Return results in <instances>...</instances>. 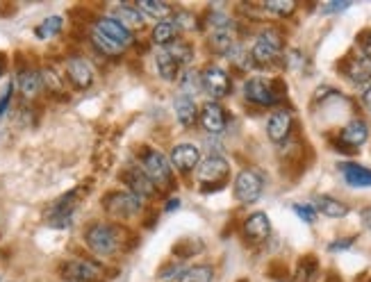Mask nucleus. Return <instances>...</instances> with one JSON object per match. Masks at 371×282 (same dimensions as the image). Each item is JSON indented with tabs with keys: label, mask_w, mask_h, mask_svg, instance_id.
Masks as SVG:
<instances>
[{
	"label": "nucleus",
	"mask_w": 371,
	"mask_h": 282,
	"mask_svg": "<svg viewBox=\"0 0 371 282\" xmlns=\"http://www.w3.org/2000/svg\"><path fill=\"white\" fill-rule=\"evenodd\" d=\"M123 239L126 233L119 226L112 224H91L84 233V242H87L89 249L103 255V258H109V255H116L121 249H123Z\"/></svg>",
	"instance_id": "f257e3e1"
},
{
	"label": "nucleus",
	"mask_w": 371,
	"mask_h": 282,
	"mask_svg": "<svg viewBox=\"0 0 371 282\" xmlns=\"http://www.w3.org/2000/svg\"><path fill=\"white\" fill-rule=\"evenodd\" d=\"M228 175H230V164L226 162V157L219 155V152H210V155L201 159V164H198V180L203 182V191L221 189Z\"/></svg>",
	"instance_id": "f03ea898"
},
{
	"label": "nucleus",
	"mask_w": 371,
	"mask_h": 282,
	"mask_svg": "<svg viewBox=\"0 0 371 282\" xmlns=\"http://www.w3.org/2000/svg\"><path fill=\"white\" fill-rule=\"evenodd\" d=\"M282 37H280V32L278 30H264L260 32V37L255 39V44L253 48L248 50V55H251L253 59V66H269L273 64L275 59H278L282 53Z\"/></svg>",
	"instance_id": "7ed1b4c3"
},
{
	"label": "nucleus",
	"mask_w": 371,
	"mask_h": 282,
	"mask_svg": "<svg viewBox=\"0 0 371 282\" xmlns=\"http://www.w3.org/2000/svg\"><path fill=\"white\" fill-rule=\"evenodd\" d=\"M144 173L155 185V189H169L174 180H171V162L158 150H146L142 157Z\"/></svg>",
	"instance_id": "20e7f679"
},
{
	"label": "nucleus",
	"mask_w": 371,
	"mask_h": 282,
	"mask_svg": "<svg viewBox=\"0 0 371 282\" xmlns=\"http://www.w3.org/2000/svg\"><path fill=\"white\" fill-rule=\"evenodd\" d=\"M275 87H278V82H271L264 78H251L244 82V96L248 102H253V105L271 107L280 102V89H275Z\"/></svg>",
	"instance_id": "39448f33"
},
{
	"label": "nucleus",
	"mask_w": 371,
	"mask_h": 282,
	"mask_svg": "<svg viewBox=\"0 0 371 282\" xmlns=\"http://www.w3.org/2000/svg\"><path fill=\"white\" fill-rule=\"evenodd\" d=\"M142 198L130 191H114L105 198V212L114 219H132L142 214Z\"/></svg>",
	"instance_id": "423d86ee"
},
{
	"label": "nucleus",
	"mask_w": 371,
	"mask_h": 282,
	"mask_svg": "<svg viewBox=\"0 0 371 282\" xmlns=\"http://www.w3.org/2000/svg\"><path fill=\"white\" fill-rule=\"evenodd\" d=\"M201 84H203V91L208 93L214 102L226 98L228 93L232 91L230 75L223 71L221 66H205L203 73H201Z\"/></svg>",
	"instance_id": "0eeeda50"
},
{
	"label": "nucleus",
	"mask_w": 371,
	"mask_h": 282,
	"mask_svg": "<svg viewBox=\"0 0 371 282\" xmlns=\"http://www.w3.org/2000/svg\"><path fill=\"white\" fill-rule=\"evenodd\" d=\"M264 178L255 169H244L235 180V198L239 203H255L262 196Z\"/></svg>",
	"instance_id": "6e6552de"
},
{
	"label": "nucleus",
	"mask_w": 371,
	"mask_h": 282,
	"mask_svg": "<svg viewBox=\"0 0 371 282\" xmlns=\"http://www.w3.org/2000/svg\"><path fill=\"white\" fill-rule=\"evenodd\" d=\"M66 75L68 80H71V84L75 89H89L93 84V78H96V73H93V66L89 59L84 57H71L66 62Z\"/></svg>",
	"instance_id": "1a4fd4ad"
},
{
	"label": "nucleus",
	"mask_w": 371,
	"mask_h": 282,
	"mask_svg": "<svg viewBox=\"0 0 371 282\" xmlns=\"http://www.w3.org/2000/svg\"><path fill=\"white\" fill-rule=\"evenodd\" d=\"M66 282H93L100 276V267L91 260H71L62 267Z\"/></svg>",
	"instance_id": "9d476101"
},
{
	"label": "nucleus",
	"mask_w": 371,
	"mask_h": 282,
	"mask_svg": "<svg viewBox=\"0 0 371 282\" xmlns=\"http://www.w3.org/2000/svg\"><path fill=\"white\" fill-rule=\"evenodd\" d=\"M201 125L205 127V132L210 134H221L228 125V114L219 102L208 100L201 107Z\"/></svg>",
	"instance_id": "9b49d317"
},
{
	"label": "nucleus",
	"mask_w": 371,
	"mask_h": 282,
	"mask_svg": "<svg viewBox=\"0 0 371 282\" xmlns=\"http://www.w3.org/2000/svg\"><path fill=\"white\" fill-rule=\"evenodd\" d=\"M75 196L77 191H71V194H66L62 196L53 207H50L48 212V224L53 226V228H66V226H71V221H73V212H75Z\"/></svg>",
	"instance_id": "f8f14e48"
},
{
	"label": "nucleus",
	"mask_w": 371,
	"mask_h": 282,
	"mask_svg": "<svg viewBox=\"0 0 371 282\" xmlns=\"http://www.w3.org/2000/svg\"><path fill=\"white\" fill-rule=\"evenodd\" d=\"M292 123H294V114L289 109H278L269 116L266 121V134L273 143H282L292 132Z\"/></svg>",
	"instance_id": "ddd939ff"
},
{
	"label": "nucleus",
	"mask_w": 371,
	"mask_h": 282,
	"mask_svg": "<svg viewBox=\"0 0 371 282\" xmlns=\"http://www.w3.org/2000/svg\"><path fill=\"white\" fill-rule=\"evenodd\" d=\"M93 30L100 32L103 37L112 39L114 44H119L121 48H128L135 41V34L128 32L123 25H121L116 19H98L96 25H93Z\"/></svg>",
	"instance_id": "4468645a"
},
{
	"label": "nucleus",
	"mask_w": 371,
	"mask_h": 282,
	"mask_svg": "<svg viewBox=\"0 0 371 282\" xmlns=\"http://www.w3.org/2000/svg\"><path fill=\"white\" fill-rule=\"evenodd\" d=\"M171 164L178 171H183V173H189V171H194L201 164V150L192 146V143H180V146L171 150Z\"/></svg>",
	"instance_id": "2eb2a0df"
},
{
	"label": "nucleus",
	"mask_w": 371,
	"mask_h": 282,
	"mask_svg": "<svg viewBox=\"0 0 371 282\" xmlns=\"http://www.w3.org/2000/svg\"><path fill=\"white\" fill-rule=\"evenodd\" d=\"M269 235H271V224L264 212H255V214H251L244 221V237L251 244H260Z\"/></svg>",
	"instance_id": "dca6fc26"
},
{
	"label": "nucleus",
	"mask_w": 371,
	"mask_h": 282,
	"mask_svg": "<svg viewBox=\"0 0 371 282\" xmlns=\"http://www.w3.org/2000/svg\"><path fill=\"white\" fill-rule=\"evenodd\" d=\"M367 139H369V125L367 121H362V118H353V121H349L340 132V141L347 143L349 150L360 148Z\"/></svg>",
	"instance_id": "f3484780"
},
{
	"label": "nucleus",
	"mask_w": 371,
	"mask_h": 282,
	"mask_svg": "<svg viewBox=\"0 0 371 282\" xmlns=\"http://www.w3.org/2000/svg\"><path fill=\"white\" fill-rule=\"evenodd\" d=\"M123 180L128 185V189H130V194H135L137 198H151V196H155V185L149 180V175L144 173V171L139 169H130L123 173Z\"/></svg>",
	"instance_id": "a211bd4d"
},
{
	"label": "nucleus",
	"mask_w": 371,
	"mask_h": 282,
	"mask_svg": "<svg viewBox=\"0 0 371 282\" xmlns=\"http://www.w3.org/2000/svg\"><path fill=\"white\" fill-rule=\"evenodd\" d=\"M344 75L353 82V84H367L371 82V59L365 57H349L344 62Z\"/></svg>",
	"instance_id": "6ab92c4d"
},
{
	"label": "nucleus",
	"mask_w": 371,
	"mask_h": 282,
	"mask_svg": "<svg viewBox=\"0 0 371 282\" xmlns=\"http://www.w3.org/2000/svg\"><path fill=\"white\" fill-rule=\"evenodd\" d=\"M344 182L349 187H358V189H365V187H371V169H365L356 164V162H344L340 166Z\"/></svg>",
	"instance_id": "aec40b11"
},
{
	"label": "nucleus",
	"mask_w": 371,
	"mask_h": 282,
	"mask_svg": "<svg viewBox=\"0 0 371 282\" xmlns=\"http://www.w3.org/2000/svg\"><path fill=\"white\" fill-rule=\"evenodd\" d=\"M174 107H176V118H178V123L183 125V127H192L196 123V118H198V107H196V100L194 98H189V96H180L174 100Z\"/></svg>",
	"instance_id": "412c9836"
},
{
	"label": "nucleus",
	"mask_w": 371,
	"mask_h": 282,
	"mask_svg": "<svg viewBox=\"0 0 371 282\" xmlns=\"http://www.w3.org/2000/svg\"><path fill=\"white\" fill-rule=\"evenodd\" d=\"M16 87L21 89L25 98H34L37 93L44 89V82H41V73L34 71V68H25L16 78Z\"/></svg>",
	"instance_id": "4be33fe9"
},
{
	"label": "nucleus",
	"mask_w": 371,
	"mask_h": 282,
	"mask_svg": "<svg viewBox=\"0 0 371 282\" xmlns=\"http://www.w3.org/2000/svg\"><path fill=\"white\" fill-rule=\"evenodd\" d=\"M155 68H158L160 78L167 82L178 80V75H180V64L169 55V50H158V53H155Z\"/></svg>",
	"instance_id": "5701e85b"
},
{
	"label": "nucleus",
	"mask_w": 371,
	"mask_h": 282,
	"mask_svg": "<svg viewBox=\"0 0 371 282\" xmlns=\"http://www.w3.org/2000/svg\"><path fill=\"white\" fill-rule=\"evenodd\" d=\"M315 210L321 212L328 219H344L349 214V205L335 201L331 196H319V198H315Z\"/></svg>",
	"instance_id": "b1692460"
},
{
	"label": "nucleus",
	"mask_w": 371,
	"mask_h": 282,
	"mask_svg": "<svg viewBox=\"0 0 371 282\" xmlns=\"http://www.w3.org/2000/svg\"><path fill=\"white\" fill-rule=\"evenodd\" d=\"M116 21L123 25L128 32H135V30H142L144 28V14L137 10V7H130V5L119 7Z\"/></svg>",
	"instance_id": "393cba45"
},
{
	"label": "nucleus",
	"mask_w": 371,
	"mask_h": 282,
	"mask_svg": "<svg viewBox=\"0 0 371 282\" xmlns=\"http://www.w3.org/2000/svg\"><path fill=\"white\" fill-rule=\"evenodd\" d=\"M178 87H180V91H183V96L194 98L196 93L203 89L201 73H196V71H192V68H187V71H183V73L178 75Z\"/></svg>",
	"instance_id": "a878e982"
},
{
	"label": "nucleus",
	"mask_w": 371,
	"mask_h": 282,
	"mask_svg": "<svg viewBox=\"0 0 371 282\" xmlns=\"http://www.w3.org/2000/svg\"><path fill=\"white\" fill-rule=\"evenodd\" d=\"M176 34H178V30H176L174 23H171V21H160L153 28L151 39L158 46H169V44H174V41H176Z\"/></svg>",
	"instance_id": "bb28decb"
},
{
	"label": "nucleus",
	"mask_w": 371,
	"mask_h": 282,
	"mask_svg": "<svg viewBox=\"0 0 371 282\" xmlns=\"http://www.w3.org/2000/svg\"><path fill=\"white\" fill-rule=\"evenodd\" d=\"M232 32H235V28H228V30H214V32L210 34V44H212V48L226 55L228 50L237 44V41H235V34H232Z\"/></svg>",
	"instance_id": "cd10ccee"
},
{
	"label": "nucleus",
	"mask_w": 371,
	"mask_h": 282,
	"mask_svg": "<svg viewBox=\"0 0 371 282\" xmlns=\"http://www.w3.org/2000/svg\"><path fill=\"white\" fill-rule=\"evenodd\" d=\"M62 25H64V19L62 16H48V19H44L39 25H37V30H34V34H37V39H50V37H55V34H59V30H62Z\"/></svg>",
	"instance_id": "c85d7f7f"
},
{
	"label": "nucleus",
	"mask_w": 371,
	"mask_h": 282,
	"mask_svg": "<svg viewBox=\"0 0 371 282\" xmlns=\"http://www.w3.org/2000/svg\"><path fill=\"white\" fill-rule=\"evenodd\" d=\"M169 55L176 59L178 64H189L194 59V46L189 44V41L183 39H176L174 44H169Z\"/></svg>",
	"instance_id": "c756f323"
},
{
	"label": "nucleus",
	"mask_w": 371,
	"mask_h": 282,
	"mask_svg": "<svg viewBox=\"0 0 371 282\" xmlns=\"http://www.w3.org/2000/svg\"><path fill=\"white\" fill-rule=\"evenodd\" d=\"M91 41H93V46L100 50V53H105V55H109V57H119V55L126 50V48H121L119 44H114L112 39L103 37V34L96 32V30H91Z\"/></svg>",
	"instance_id": "7c9ffc66"
},
{
	"label": "nucleus",
	"mask_w": 371,
	"mask_h": 282,
	"mask_svg": "<svg viewBox=\"0 0 371 282\" xmlns=\"http://www.w3.org/2000/svg\"><path fill=\"white\" fill-rule=\"evenodd\" d=\"M144 16H153V19H164L169 14V5L167 3H155V0H139L135 5Z\"/></svg>",
	"instance_id": "2f4dec72"
},
{
	"label": "nucleus",
	"mask_w": 371,
	"mask_h": 282,
	"mask_svg": "<svg viewBox=\"0 0 371 282\" xmlns=\"http://www.w3.org/2000/svg\"><path fill=\"white\" fill-rule=\"evenodd\" d=\"M212 278H214L212 267H192L183 271L178 282H212Z\"/></svg>",
	"instance_id": "473e14b6"
},
{
	"label": "nucleus",
	"mask_w": 371,
	"mask_h": 282,
	"mask_svg": "<svg viewBox=\"0 0 371 282\" xmlns=\"http://www.w3.org/2000/svg\"><path fill=\"white\" fill-rule=\"evenodd\" d=\"M264 10L271 12L275 16H292L296 10V3H292V0H273V3H264Z\"/></svg>",
	"instance_id": "72a5a7b5"
},
{
	"label": "nucleus",
	"mask_w": 371,
	"mask_h": 282,
	"mask_svg": "<svg viewBox=\"0 0 371 282\" xmlns=\"http://www.w3.org/2000/svg\"><path fill=\"white\" fill-rule=\"evenodd\" d=\"M315 278H317V262L312 258H305L298 264L296 282H315Z\"/></svg>",
	"instance_id": "f704fd0d"
},
{
	"label": "nucleus",
	"mask_w": 371,
	"mask_h": 282,
	"mask_svg": "<svg viewBox=\"0 0 371 282\" xmlns=\"http://www.w3.org/2000/svg\"><path fill=\"white\" fill-rule=\"evenodd\" d=\"M41 82H44V87L50 89V91H62L64 84H62V78H59V73L55 68H44L41 71Z\"/></svg>",
	"instance_id": "c9c22d12"
},
{
	"label": "nucleus",
	"mask_w": 371,
	"mask_h": 282,
	"mask_svg": "<svg viewBox=\"0 0 371 282\" xmlns=\"http://www.w3.org/2000/svg\"><path fill=\"white\" fill-rule=\"evenodd\" d=\"M292 210H294L296 217H298L301 221H305V224H315V221H317L315 205H310V203H296V205H292Z\"/></svg>",
	"instance_id": "e433bc0d"
},
{
	"label": "nucleus",
	"mask_w": 371,
	"mask_h": 282,
	"mask_svg": "<svg viewBox=\"0 0 371 282\" xmlns=\"http://www.w3.org/2000/svg\"><path fill=\"white\" fill-rule=\"evenodd\" d=\"M208 23L212 25L214 30H228V28H235V23H232V19L228 14H223V12H212L208 16Z\"/></svg>",
	"instance_id": "4c0bfd02"
},
{
	"label": "nucleus",
	"mask_w": 371,
	"mask_h": 282,
	"mask_svg": "<svg viewBox=\"0 0 371 282\" xmlns=\"http://www.w3.org/2000/svg\"><path fill=\"white\" fill-rule=\"evenodd\" d=\"M176 30H196L198 28V21L194 14H187V12H178L176 14Z\"/></svg>",
	"instance_id": "58836bf2"
},
{
	"label": "nucleus",
	"mask_w": 371,
	"mask_h": 282,
	"mask_svg": "<svg viewBox=\"0 0 371 282\" xmlns=\"http://www.w3.org/2000/svg\"><path fill=\"white\" fill-rule=\"evenodd\" d=\"M358 46H360V57L371 59V30L360 34V37H358Z\"/></svg>",
	"instance_id": "ea45409f"
},
{
	"label": "nucleus",
	"mask_w": 371,
	"mask_h": 282,
	"mask_svg": "<svg viewBox=\"0 0 371 282\" xmlns=\"http://www.w3.org/2000/svg\"><path fill=\"white\" fill-rule=\"evenodd\" d=\"M353 244H356V237H349V239H338V242L328 244V251H331V253H344V251H349Z\"/></svg>",
	"instance_id": "a19ab883"
},
{
	"label": "nucleus",
	"mask_w": 371,
	"mask_h": 282,
	"mask_svg": "<svg viewBox=\"0 0 371 282\" xmlns=\"http://www.w3.org/2000/svg\"><path fill=\"white\" fill-rule=\"evenodd\" d=\"M351 7V3H328L324 5V12L326 14H338V12H347Z\"/></svg>",
	"instance_id": "79ce46f5"
},
{
	"label": "nucleus",
	"mask_w": 371,
	"mask_h": 282,
	"mask_svg": "<svg viewBox=\"0 0 371 282\" xmlns=\"http://www.w3.org/2000/svg\"><path fill=\"white\" fill-rule=\"evenodd\" d=\"M10 98H12V87H7V91H5V96L0 98V116L5 114V109H7V105H10Z\"/></svg>",
	"instance_id": "37998d69"
},
{
	"label": "nucleus",
	"mask_w": 371,
	"mask_h": 282,
	"mask_svg": "<svg viewBox=\"0 0 371 282\" xmlns=\"http://www.w3.org/2000/svg\"><path fill=\"white\" fill-rule=\"evenodd\" d=\"M362 102H365V105L371 109V84L365 89V93H362Z\"/></svg>",
	"instance_id": "c03bdc74"
},
{
	"label": "nucleus",
	"mask_w": 371,
	"mask_h": 282,
	"mask_svg": "<svg viewBox=\"0 0 371 282\" xmlns=\"http://www.w3.org/2000/svg\"><path fill=\"white\" fill-rule=\"evenodd\" d=\"M362 224H365V226H369V228H371V207H367V210H362Z\"/></svg>",
	"instance_id": "a18cd8bd"
},
{
	"label": "nucleus",
	"mask_w": 371,
	"mask_h": 282,
	"mask_svg": "<svg viewBox=\"0 0 371 282\" xmlns=\"http://www.w3.org/2000/svg\"><path fill=\"white\" fill-rule=\"evenodd\" d=\"M180 207V201L178 198H174V201H169V205H167V212H171V210H178Z\"/></svg>",
	"instance_id": "49530a36"
},
{
	"label": "nucleus",
	"mask_w": 371,
	"mask_h": 282,
	"mask_svg": "<svg viewBox=\"0 0 371 282\" xmlns=\"http://www.w3.org/2000/svg\"><path fill=\"white\" fill-rule=\"evenodd\" d=\"M0 75H3V64H0Z\"/></svg>",
	"instance_id": "de8ad7c7"
}]
</instances>
